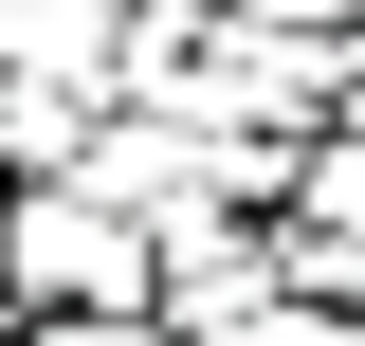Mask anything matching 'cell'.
Returning <instances> with one entry per match:
<instances>
[{"instance_id": "obj_1", "label": "cell", "mask_w": 365, "mask_h": 346, "mask_svg": "<svg viewBox=\"0 0 365 346\" xmlns=\"http://www.w3.org/2000/svg\"><path fill=\"white\" fill-rule=\"evenodd\" d=\"M0 292L19 310H165V237L91 182H19L0 201Z\"/></svg>"}, {"instance_id": "obj_2", "label": "cell", "mask_w": 365, "mask_h": 346, "mask_svg": "<svg viewBox=\"0 0 365 346\" xmlns=\"http://www.w3.org/2000/svg\"><path fill=\"white\" fill-rule=\"evenodd\" d=\"M182 110H201V128H274V146H311L329 110H347V37H311V19H274V0H237Z\"/></svg>"}, {"instance_id": "obj_3", "label": "cell", "mask_w": 365, "mask_h": 346, "mask_svg": "<svg viewBox=\"0 0 365 346\" xmlns=\"http://www.w3.org/2000/svg\"><path fill=\"white\" fill-rule=\"evenodd\" d=\"M292 310V237L274 219H182L165 237V328L182 346H237V328H274Z\"/></svg>"}, {"instance_id": "obj_4", "label": "cell", "mask_w": 365, "mask_h": 346, "mask_svg": "<svg viewBox=\"0 0 365 346\" xmlns=\"http://www.w3.org/2000/svg\"><path fill=\"white\" fill-rule=\"evenodd\" d=\"M274 219H292V237H365V128H347V110L292 146V201H274Z\"/></svg>"}, {"instance_id": "obj_5", "label": "cell", "mask_w": 365, "mask_h": 346, "mask_svg": "<svg viewBox=\"0 0 365 346\" xmlns=\"http://www.w3.org/2000/svg\"><path fill=\"white\" fill-rule=\"evenodd\" d=\"M37 346H182L165 310H37Z\"/></svg>"}, {"instance_id": "obj_6", "label": "cell", "mask_w": 365, "mask_h": 346, "mask_svg": "<svg viewBox=\"0 0 365 346\" xmlns=\"http://www.w3.org/2000/svg\"><path fill=\"white\" fill-rule=\"evenodd\" d=\"M237 346H256V328H237Z\"/></svg>"}]
</instances>
